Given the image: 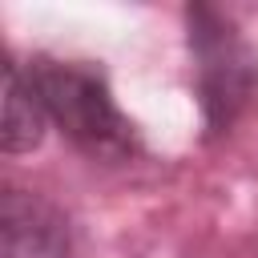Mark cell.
Returning a JSON list of instances; mask_svg holds the SVG:
<instances>
[{
	"label": "cell",
	"mask_w": 258,
	"mask_h": 258,
	"mask_svg": "<svg viewBox=\"0 0 258 258\" xmlns=\"http://www.w3.org/2000/svg\"><path fill=\"white\" fill-rule=\"evenodd\" d=\"M44 125H48V113L28 69H20L16 60H4V129H0L4 149L8 153L36 149L44 137Z\"/></svg>",
	"instance_id": "obj_4"
},
{
	"label": "cell",
	"mask_w": 258,
	"mask_h": 258,
	"mask_svg": "<svg viewBox=\"0 0 258 258\" xmlns=\"http://www.w3.org/2000/svg\"><path fill=\"white\" fill-rule=\"evenodd\" d=\"M185 24H189V52L198 64V93H202L206 129L226 133L258 85V60L222 12L198 4L185 12Z\"/></svg>",
	"instance_id": "obj_2"
},
{
	"label": "cell",
	"mask_w": 258,
	"mask_h": 258,
	"mask_svg": "<svg viewBox=\"0 0 258 258\" xmlns=\"http://www.w3.org/2000/svg\"><path fill=\"white\" fill-rule=\"evenodd\" d=\"M28 77L44 101L48 121L93 161H129L141 153L137 125L117 109L109 81L101 69L85 60H56L36 56L28 64Z\"/></svg>",
	"instance_id": "obj_1"
},
{
	"label": "cell",
	"mask_w": 258,
	"mask_h": 258,
	"mask_svg": "<svg viewBox=\"0 0 258 258\" xmlns=\"http://www.w3.org/2000/svg\"><path fill=\"white\" fill-rule=\"evenodd\" d=\"M69 222L64 214L28 189L0 198V258H64Z\"/></svg>",
	"instance_id": "obj_3"
}]
</instances>
